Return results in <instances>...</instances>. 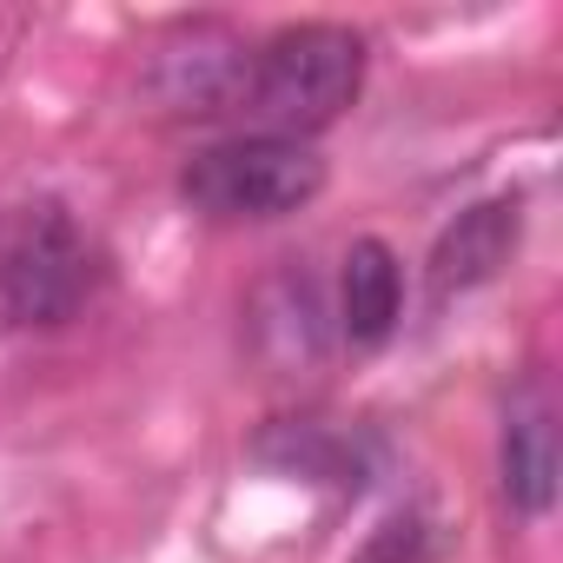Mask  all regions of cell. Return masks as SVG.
Here are the masks:
<instances>
[{
    "mask_svg": "<svg viewBox=\"0 0 563 563\" xmlns=\"http://www.w3.org/2000/svg\"><path fill=\"white\" fill-rule=\"evenodd\" d=\"M365 87V41L339 21H306L272 34L252 60H245V87L239 107L252 133L272 140H306L325 133Z\"/></svg>",
    "mask_w": 563,
    "mask_h": 563,
    "instance_id": "cell-1",
    "label": "cell"
},
{
    "mask_svg": "<svg viewBox=\"0 0 563 563\" xmlns=\"http://www.w3.org/2000/svg\"><path fill=\"white\" fill-rule=\"evenodd\" d=\"M107 286V252L60 199H21L0 212V319L14 332L74 325Z\"/></svg>",
    "mask_w": 563,
    "mask_h": 563,
    "instance_id": "cell-2",
    "label": "cell"
},
{
    "mask_svg": "<svg viewBox=\"0 0 563 563\" xmlns=\"http://www.w3.org/2000/svg\"><path fill=\"white\" fill-rule=\"evenodd\" d=\"M325 192V159L306 140H272V133H232L186 159L179 199L206 219H286Z\"/></svg>",
    "mask_w": 563,
    "mask_h": 563,
    "instance_id": "cell-3",
    "label": "cell"
},
{
    "mask_svg": "<svg viewBox=\"0 0 563 563\" xmlns=\"http://www.w3.org/2000/svg\"><path fill=\"white\" fill-rule=\"evenodd\" d=\"M245 41L225 27V21H179L159 47H153V67H146V93L166 107V113H186V120H206V113H232L239 107V87H245Z\"/></svg>",
    "mask_w": 563,
    "mask_h": 563,
    "instance_id": "cell-4",
    "label": "cell"
},
{
    "mask_svg": "<svg viewBox=\"0 0 563 563\" xmlns=\"http://www.w3.org/2000/svg\"><path fill=\"white\" fill-rule=\"evenodd\" d=\"M517 232H523V206L517 199H484V206L457 212V225L431 252V292L451 299V292H471V286H484V278H497V265L517 252Z\"/></svg>",
    "mask_w": 563,
    "mask_h": 563,
    "instance_id": "cell-5",
    "label": "cell"
},
{
    "mask_svg": "<svg viewBox=\"0 0 563 563\" xmlns=\"http://www.w3.org/2000/svg\"><path fill=\"white\" fill-rule=\"evenodd\" d=\"M405 312V265L385 239H358L339 272V332L352 345H385Z\"/></svg>",
    "mask_w": 563,
    "mask_h": 563,
    "instance_id": "cell-6",
    "label": "cell"
},
{
    "mask_svg": "<svg viewBox=\"0 0 563 563\" xmlns=\"http://www.w3.org/2000/svg\"><path fill=\"white\" fill-rule=\"evenodd\" d=\"M504 497L523 517H543L556 497V418L543 391H523L504 418Z\"/></svg>",
    "mask_w": 563,
    "mask_h": 563,
    "instance_id": "cell-7",
    "label": "cell"
},
{
    "mask_svg": "<svg viewBox=\"0 0 563 563\" xmlns=\"http://www.w3.org/2000/svg\"><path fill=\"white\" fill-rule=\"evenodd\" d=\"M278 438H292V451H258V457H286L292 471H306V477H332V484H352V477H358V451H352V438H339V431H325V424H286Z\"/></svg>",
    "mask_w": 563,
    "mask_h": 563,
    "instance_id": "cell-8",
    "label": "cell"
},
{
    "mask_svg": "<svg viewBox=\"0 0 563 563\" xmlns=\"http://www.w3.org/2000/svg\"><path fill=\"white\" fill-rule=\"evenodd\" d=\"M358 563H431V530H424L418 517H391V523L365 543Z\"/></svg>",
    "mask_w": 563,
    "mask_h": 563,
    "instance_id": "cell-9",
    "label": "cell"
}]
</instances>
